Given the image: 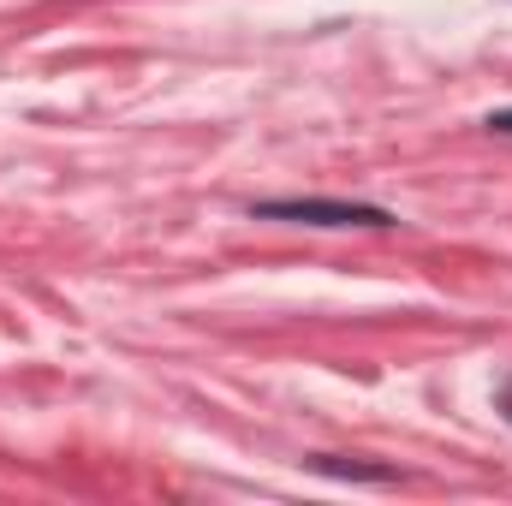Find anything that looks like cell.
Listing matches in <instances>:
<instances>
[{"label":"cell","instance_id":"1","mask_svg":"<svg viewBox=\"0 0 512 506\" xmlns=\"http://www.w3.org/2000/svg\"><path fill=\"white\" fill-rule=\"evenodd\" d=\"M262 221H298V227H387L382 209L370 203H328V197H280V203H256Z\"/></svg>","mask_w":512,"mask_h":506},{"label":"cell","instance_id":"2","mask_svg":"<svg viewBox=\"0 0 512 506\" xmlns=\"http://www.w3.org/2000/svg\"><path fill=\"white\" fill-rule=\"evenodd\" d=\"M489 126H495V131H507V137H512V108H507V114H489Z\"/></svg>","mask_w":512,"mask_h":506}]
</instances>
